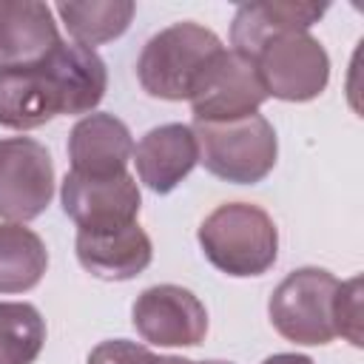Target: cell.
<instances>
[{
	"mask_svg": "<svg viewBox=\"0 0 364 364\" xmlns=\"http://www.w3.org/2000/svg\"><path fill=\"white\" fill-rule=\"evenodd\" d=\"M57 43V23L46 3L0 0V68L34 65Z\"/></svg>",
	"mask_w": 364,
	"mask_h": 364,
	"instance_id": "15",
	"label": "cell"
},
{
	"mask_svg": "<svg viewBox=\"0 0 364 364\" xmlns=\"http://www.w3.org/2000/svg\"><path fill=\"white\" fill-rule=\"evenodd\" d=\"M48 267L43 239L17 222L0 225V293H23L40 284Z\"/></svg>",
	"mask_w": 364,
	"mask_h": 364,
	"instance_id": "16",
	"label": "cell"
},
{
	"mask_svg": "<svg viewBox=\"0 0 364 364\" xmlns=\"http://www.w3.org/2000/svg\"><path fill=\"white\" fill-rule=\"evenodd\" d=\"M188 100L196 122H228L256 114L267 94L262 88L253 60L233 48H222L202 68Z\"/></svg>",
	"mask_w": 364,
	"mask_h": 364,
	"instance_id": "7",
	"label": "cell"
},
{
	"mask_svg": "<svg viewBox=\"0 0 364 364\" xmlns=\"http://www.w3.org/2000/svg\"><path fill=\"white\" fill-rule=\"evenodd\" d=\"M256 74L267 97L307 102L327 88L330 57L307 31H287L267 40L253 57Z\"/></svg>",
	"mask_w": 364,
	"mask_h": 364,
	"instance_id": "6",
	"label": "cell"
},
{
	"mask_svg": "<svg viewBox=\"0 0 364 364\" xmlns=\"http://www.w3.org/2000/svg\"><path fill=\"white\" fill-rule=\"evenodd\" d=\"M46 341V321L34 304L0 301V364H34Z\"/></svg>",
	"mask_w": 364,
	"mask_h": 364,
	"instance_id": "18",
	"label": "cell"
},
{
	"mask_svg": "<svg viewBox=\"0 0 364 364\" xmlns=\"http://www.w3.org/2000/svg\"><path fill=\"white\" fill-rule=\"evenodd\" d=\"M199 245L213 267L228 276H262L279 253V233L267 210L250 202H228L199 225Z\"/></svg>",
	"mask_w": 364,
	"mask_h": 364,
	"instance_id": "2",
	"label": "cell"
},
{
	"mask_svg": "<svg viewBox=\"0 0 364 364\" xmlns=\"http://www.w3.org/2000/svg\"><path fill=\"white\" fill-rule=\"evenodd\" d=\"M54 196V162L46 145L31 136L0 139V216L28 222L40 216Z\"/></svg>",
	"mask_w": 364,
	"mask_h": 364,
	"instance_id": "8",
	"label": "cell"
},
{
	"mask_svg": "<svg viewBox=\"0 0 364 364\" xmlns=\"http://www.w3.org/2000/svg\"><path fill=\"white\" fill-rule=\"evenodd\" d=\"M222 48V40L210 28L173 23L145 43L136 63L139 85L159 100H188L196 77Z\"/></svg>",
	"mask_w": 364,
	"mask_h": 364,
	"instance_id": "3",
	"label": "cell"
},
{
	"mask_svg": "<svg viewBox=\"0 0 364 364\" xmlns=\"http://www.w3.org/2000/svg\"><path fill=\"white\" fill-rule=\"evenodd\" d=\"M136 333L159 347H193L208 333L205 304L179 284H154L134 301Z\"/></svg>",
	"mask_w": 364,
	"mask_h": 364,
	"instance_id": "9",
	"label": "cell"
},
{
	"mask_svg": "<svg viewBox=\"0 0 364 364\" xmlns=\"http://www.w3.org/2000/svg\"><path fill=\"white\" fill-rule=\"evenodd\" d=\"M77 259L97 279L125 282L139 276L151 264L154 247L148 233L136 222H131L119 228L77 230Z\"/></svg>",
	"mask_w": 364,
	"mask_h": 364,
	"instance_id": "11",
	"label": "cell"
},
{
	"mask_svg": "<svg viewBox=\"0 0 364 364\" xmlns=\"http://www.w3.org/2000/svg\"><path fill=\"white\" fill-rule=\"evenodd\" d=\"M327 11L324 3H307V0H259L245 3L233 14L230 26V43L233 51L253 60L259 48L287 31H307L313 23L321 20Z\"/></svg>",
	"mask_w": 364,
	"mask_h": 364,
	"instance_id": "14",
	"label": "cell"
},
{
	"mask_svg": "<svg viewBox=\"0 0 364 364\" xmlns=\"http://www.w3.org/2000/svg\"><path fill=\"white\" fill-rule=\"evenodd\" d=\"M202 364H230V361H202Z\"/></svg>",
	"mask_w": 364,
	"mask_h": 364,
	"instance_id": "22",
	"label": "cell"
},
{
	"mask_svg": "<svg viewBox=\"0 0 364 364\" xmlns=\"http://www.w3.org/2000/svg\"><path fill=\"white\" fill-rule=\"evenodd\" d=\"M60 202L80 230H100L136 222L142 199L128 171L119 176H82L68 171L60 188Z\"/></svg>",
	"mask_w": 364,
	"mask_h": 364,
	"instance_id": "10",
	"label": "cell"
},
{
	"mask_svg": "<svg viewBox=\"0 0 364 364\" xmlns=\"http://www.w3.org/2000/svg\"><path fill=\"white\" fill-rule=\"evenodd\" d=\"M262 364H313V358H307V355H299V353H279V355H270V358H264Z\"/></svg>",
	"mask_w": 364,
	"mask_h": 364,
	"instance_id": "21",
	"label": "cell"
},
{
	"mask_svg": "<svg viewBox=\"0 0 364 364\" xmlns=\"http://www.w3.org/2000/svg\"><path fill=\"white\" fill-rule=\"evenodd\" d=\"M333 324H336V336L341 333L353 347H361V279L353 276L350 282H338L336 290V304H333Z\"/></svg>",
	"mask_w": 364,
	"mask_h": 364,
	"instance_id": "19",
	"label": "cell"
},
{
	"mask_svg": "<svg viewBox=\"0 0 364 364\" xmlns=\"http://www.w3.org/2000/svg\"><path fill=\"white\" fill-rule=\"evenodd\" d=\"M88 364H193V361L179 355H156L148 347L128 338H111L91 350Z\"/></svg>",
	"mask_w": 364,
	"mask_h": 364,
	"instance_id": "20",
	"label": "cell"
},
{
	"mask_svg": "<svg viewBox=\"0 0 364 364\" xmlns=\"http://www.w3.org/2000/svg\"><path fill=\"white\" fill-rule=\"evenodd\" d=\"M193 136L199 162L225 182L253 185L276 165V131L262 114L228 122H193Z\"/></svg>",
	"mask_w": 364,
	"mask_h": 364,
	"instance_id": "4",
	"label": "cell"
},
{
	"mask_svg": "<svg viewBox=\"0 0 364 364\" xmlns=\"http://www.w3.org/2000/svg\"><path fill=\"white\" fill-rule=\"evenodd\" d=\"M338 279L321 267L293 270L270 296L267 313L279 336L296 344H327L336 338L333 304Z\"/></svg>",
	"mask_w": 364,
	"mask_h": 364,
	"instance_id": "5",
	"label": "cell"
},
{
	"mask_svg": "<svg viewBox=\"0 0 364 364\" xmlns=\"http://www.w3.org/2000/svg\"><path fill=\"white\" fill-rule=\"evenodd\" d=\"M134 11L136 6L131 0H91V3H60L57 6V14L65 23L74 43L85 48H94L100 43L119 37L128 28Z\"/></svg>",
	"mask_w": 364,
	"mask_h": 364,
	"instance_id": "17",
	"label": "cell"
},
{
	"mask_svg": "<svg viewBox=\"0 0 364 364\" xmlns=\"http://www.w3.org/2000/svg\"><path fill=\"white\" fill-rule=\"evenodd\" d=\"M139 182H145L154 193L173 191L199 162V145L191 125L168 122L151 128L134 148Z\"/></svg>",
	"mask_w": 364,
	"mask_h": 364,
	"instance_id": "13",
	"label": "cell"
},
{
	"mask_svg": "<svg viewBox=\"0 0 364 364\" xmlns=\"http://www.w3.org/2000/svg\"><path fill=\"white\" fill-rule=\"evenodd\" d=\"M134 156V139L114 114L82 117L68 136L71 171L82 176H119Z\"/></svg>",
	"mask_w": 364,
	"mask_h": 364,
	"instance_id": "12",
	"label": "cell"
},
{
	"mask_svg": "<svg viewBox=\"0 0 364 364\" xmlns=\"http://www.w3.org/2000/svg\"><path fill=\"white\" fill-rule=\"evenodd\" d=\"M108 88L105 63L94 48L60 40L40 63L0 68V125L28 131L60 114H88Z\"/></svg>",
	"mask_w": 364,
	"mask_h": 364,
	"instance_id": "1",
	"label": "cell"
}]
</instances>
